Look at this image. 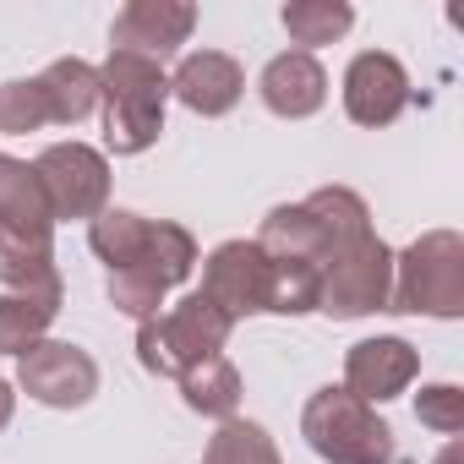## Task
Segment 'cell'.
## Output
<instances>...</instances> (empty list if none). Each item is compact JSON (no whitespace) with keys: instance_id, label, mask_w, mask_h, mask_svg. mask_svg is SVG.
Segmentation results:
<instances>
[{"instance_id":"cell-26","label":"cell","mask_w":464,"mask_h":464,"mask_svg":"<svg viewBox=\"0 0 464 464\" xmlns=\"http://www.w3.org/2000/svg\"><path fill=\"white\" fill-rule=\"evenodd\" d=\"M50 126L44 115V99H39V82L34 77H17V82H0V137H28Z\"/></svg>"},{"instance_id":"cell-4","label":"cell","mask_w":464,"mask_h":464,"mask_svg":"<svg viewBox=\"0 0 464 464\" xmlns=\"http://www.w3.org/2000/svg\"><path fill=\"white\" fill-rule=\"evenodd\" d=\"M229 334H236V323H229V317L197 290V295H186L180 306H169V312L137 323V361H142L153 377H180V372H191L197 361L218 355V350L229 344Z\"/></svg>"},{"instance_id":"cell-25","label":"cell","mask_w":464,"mask_h":464,"mask_svg":"<svg viewBox=\"0 0 464 464\" xmlns=\"http://www.w3.org/2000/svg\"><path fill=\"white\" fill-rule=\"evenodd\" d=\"M104 295H110V306L115 312H126V317H137V323H148V317H159L164 312V285L159 279H148V274H137V268H115L110 279H104Z\"/></svg>"},{"instance_id":"cell-1","label":"cell","mask_w":464,"mask_h":464,"mask_svg":"<svg viewBox=\"0 0 464 464\" xmlns=\"http://www.w3.org/2000/svg\"><path fill=\"white\" fill-rule=\"evenodd\" d=\"M99 104H104V148L115 159H137L159 142L164 131V104H169V77L148 55L110 50L99 66Z\"/></svg>"},{"instance_id":"cell-12","label":"cell","mask_w":464,"mask_h":464,"mask_svg":"<svg viewBox=\"0 0 464 464\" xmlns=\"http://www.w3.org/2000/svg\"><path fill=\"white\" fill-rule=\"evenodd\" d=\"M241 93H246V72H241L236 55H224V50H191L175 66V77H169V99H180L202 121L229 115L241 104Z\"/></svg>"},{"instance_id":"cell-21","label":"cell","mask_w":464,"mask_h":464,"mask_svg":"<svg viewBox=\"0 0 464 464\" xmlns=\"http://www.w3.org/2000/svg\"><path fill=\"white\" fill-rule=\"evenodd\" d=\"M191 268H197V241H191V229H186V224H169V218H153L137 274H148V279H159L164 290H175V285L191 279Z\"/></svg>"},{"instance_id":"cell-19","label":"cell","mask_w":464,"mask_h":464,"mask_svg":"<svg viewBox=\"0 0 464 464\" xmlns=\"http://www.w3.org/2000/svg\"><path fill=\"white\" fill-rule=\"evenodd\" d=\"M175 382H180V399H186V410H191V415H208V420H236V410H241V372L229 366L224 355L197 361V366H191V372H180Z\"/></svg>"},{"instance_id":"cell-16","label":"cell","mask_w":464,"mask_h":464,"mask_svg":"<svg viewBox=\"0 0 464 464\" xmlns=\"http://www.w3.org/2000/svg\"><path fill=\"white\" fill-rule=\"evenodd\" d=\"M257 246L274 257V263H328V241H323V224L312 218L306 202H279L268 208L263 229H257Z\"/></svg>"},{"instance_id":"cell-28","label":"cell","mask_w":464,"mask_h":464,"mask_svg":"<svg viewBox=\"0 0 464 464\" xmlns=\"http://www.w3.org/2000/svg\"><path fill=\"white\" fill-rule=\"evenodd\" d=\"M12 410H17V393H12V382H6V377H0V431L12 426Z\"/></svg>"},{"instance_id":"cell-5","label":"cell","mask_w":464,"mask_h":464,"mask_svg":"<svg viewBox=\"0 0 464 464\" xmlns=\"http://www.w3.org/2000/svg\"><path fill=\"white\" fill-rule=\"evenodd\" d=\"M388 295H393V246L382 236H366L361 246L339 252L323 268L317 312H328L334 323H355V317L388 312Z\"/></svg>"},{"instance_id":"cell-17","label":"cell","mask_w":464,"mask_h":464,"mask_svg":"<svg viewBox=\"0 0 464 464\" xmlns=\"http://www.w3.org/2000/svg\"><path fill=\"white\" fill-rule=\"evenodd\" d=\"M61 285L55 236L39 229H0V290H50Z\"/></svg>"},{"instance_id":"cell-3","label":"cell","mask_w":464,"mask_h":464,"mask_svg":"<svg viewBox=\"0 0 464 464\" xmlns=\"http://www.w3.org/2000/svg\"><path fill=\"white\" fill-rule=\"evenodd\" d=\"M388 312L410 317H464V236L459 229H426L420 241L393 252V295Z\"/></svg>"},{"instance_id":"cell-14","label":"cell","mask_w":464,"mask_h":464,"mask_svg":"<svg viewBox=\"0 0 464 464\" xmlns=\"http://www.w3.org/2000/svg\"><path fill=\"white\" fill-rule=\"evenodd\" d=\"M39 99H44V115L50 126H77L99 110V66L66 55V61H50L39 77Z\"/></svg>"},{"instance_id":"cell-11","label":"cell","mask_w":464,"mask_h":464,"mask_svg":"<svg viewBox=\"0 0 464 464\" xmlns=\"http://www.w3.org/2000/svg\"><path fill=\"white\" fill-rule=\"evenodd\" d=\"M415 372H420V355H415V344L399 339V334L361 339V344H350V355H344V388H350L355 399H366V404L399 399V393L415 382Z\"/></svg>"},{"instance_id":"cell-9","label":"cell","mask_w":464,"mask_h":464,"mask_svg":"<svg viewBox=\"0 0 464 464\" xmlns=\"http://www.w3.org/2000/svg\"><path fill=\"white\" fill-rule=\"evenodd\" d=\"M415 88H410V72L388 55V50H361L350 66H344V115L366 131L377 126H393L404 110H410Z\"/></svg>"},{"instance_id":"cell-18","label":"cell","mask_w":464,"mask_h":464,"mask_svg":"<svg viewBox=\"0 0 464 464\" xmlns=\"http://www.w3.org/2000/svg\"><path fill=\"white\" fill-rule=\"evenodd\" d=\"M0 229H39V236H55V218L44 202V186L34 175V164L0 153Z\"/></svg>"},{"instance_id":"cell-8","label":"cell","mask_w":464,"mask_h":464,"mask_svg":"<svg viewBox=\"0 0 464 464\" xmlns=\"http://www.w3.org/2000/svg\"><path fill=\"white\" fill-rule=\"evenodd\" d=\"M17 388L50 410H82L99 393V361L72 339H39L17 355Z\"/></svg>"},{"instance_id":"cell-29","label":"cell","mask_w":464,"mask_h":464,"mask_svg":"<svg viewBox=\"0 0 464 464\" xmlns=\"http://www.w3.org/2000/svg\"><path fill=\"white\" fill-rule=\"evenodd\" d=\"M437 464H459V437H453V442H448V453H442V459H437Z\"/></svg>"},{"instance_id":"cell-10","label":"cell","mask_w":464,"mask_h":464,"mask_svg":"<svg viewBox=\"0 0 464 464\" xmlns=\"http://www.w3.org/2000/svg\"><path fill=\"white\" fill-rule=\"evenodd\" d=\"M197 34V6L191 0H131L126 12H115L110 23V44L126 55H148V61H169L186 39Z\"/></svg>"},{"instance_id":"cell-27","label":"cell","mask_w":464,"mask_h":464,"mask_svg":"<svg viewBox=\"0 0 464 464\" xmlns=\"http://www.w3.org/2000/svg\"><path fill=\"white\" fill-rule=\"evenodd\" d=\"M415 420L453 442V437L464 431V388H459V382H431V388H420V393H415Z\"/></svg>"},{"instance_id":"cell-24","label":"cell","mask_w":464,"mask_h":464,"mask_svg":"<svg viewBox=\"0 0 464 464\" xmlns=\"http://www.w3.org/2000/svg\"><path fill=\"white\" fill-rule=\"evenodd\" d=\"M317 290H323V268L317 263H274L268 312L274 317H306V312H317Z\"/></svg>"},{"instance_id":"cell-15","label":"cell","mask_w":464,"mask_h":464,"mask_svg":"<svg viewBox=\"0 0 464 464\" xmlns=\"http://www.w3.org/2000/svg\"><path fill=\"white\" fill-rule=\"evenodd\" d=\"M61 301H66V285L0 295V355H28L39 339H50V323L61 317Z\"/></svg>"},{"instance_id":"cell-2","label":"cell","mask_w":464,"mask_h":464,"mask_svg":"<svg viewBox=\"0 0 464 464\" xmlns=\"http://www.w3.org/2000/svg\"><path fill=\"white\" fill-rule=\"evenodd\" d=\"M301 437L323 464H399L393 426L377 415V404L355 399L350 388H317L301 410Z\"/></svg>"},{"instance_id":"cell-6","label":"cell","mask_w":464,"mask_h":464,"mask_svg":"<svg viewBox=\"0 0 464 464\" xmlns=\"http://www.w3.org/2000/svg\"><path fill=\"white\" fill-rule=\"evenodd\" d=\"M34 175L44 186L50 218H99L110 208V159L88 142H50L34 159Z\"/></svg>"},{"instance_id":"cell-22","label":"cell","mask_w":464,"mask_h":464,"mask_svg":"<svg viewBox=\"0 0 464 464\" xmlns=\"http://www.w3.org/2000/svg\"><path fill=\"white\" fill-rule=\"evenodd\" d=\"M279 23H285V34L312 55V50H323V44H339V39L355 28V6H350V0H290V6L279 12Z\"/></svg>"},{"instance_id":"cell-20","label":"cell","mask_w":464,"mask_h":464,"mask_svg":"<svg viewBox=\"0 0 464 464\" xmlns=\"http://www.w3.org/2000/svg\"><path fill=\"white\" fill-rule=\"evenodd\" d=\"M148 224L153 218H142V213H131V208H104L93 224H88V246H93V257L115 274V268H137L142 263V246H148Z\"/></svg>"},{"instance_id":"cell-13","label":"cell","mask_w":464,"mask_h":464,"mask_svg":"<svg viewBox=\"0 0 464 464\" xmlns=\"http://www.w3.org/2000/svg\"><path fill=\"white\" fill-rule=\"evenodd\" d=\"M257 93H263L268 115H279V121H306V115H317V110L328 104V72H323L317 55L285 50V55H274V61L263 66Z\"/></svg>"},{"instance_id":"cell-23","label":"cell","mask_w":464,"mask_h":464,"mask_svg":"<svg viewBox=\"0 0 464 464\" xmlns=\"http://www.w3.org/2000/svg\"><path fill=\"white\" fill-rule=\"evenodd\" d=\"M202 464H285V459H279V442L268 437V426L236 415V420H218Z\"/></svg>"},{"instance_id":"cell-7","label":"cell","mask_w":464,"mask_h":464,"mask_svg":"<svg viewBox=\"0 0 464 464\" xmlns=\"http://www.w3.org/2000/svg\"><path fill=\"white\" fill-rule=\"evenodd\" d=\"M202 295L229 317H257L268 312V295H274V257L257 246V241H224L208 252L202 263Z\"/></svg>"}]
</instances>
